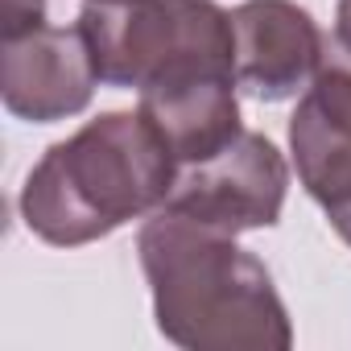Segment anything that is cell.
<instances>
[{"label": "cell", "mask_w": 351, "mask_h": 351, "mask_svg": "<svg viewBox=\"0 0 351 351\" xmlns=\"http://www.w3.org/2000/svg\"><path fill=\"white\" fill-rule=\"evenodd\" d=\"M157 330L186 351H289L293 322L261 256L178 211L136 232Z\"/></svg>", "instance_id": "1"}, {"label": "cell", "mask_w": 351, "mask_h": 351, "mask_svg": "<svg viewBox=\"0 0 351 351\" xmlns=\"http://www.w3.org/2000/svg\"><path fill=\"white\" fill-rule=\"evenodd\" d=\"M173 178L178 161L141 112H99L29 169L21 219L54 248L95 244L128 219L153 215Z\"/></svg>", "instance_id": "2"}, {"label": "cell", "mask_w": 351, "mask_h": 351, "mask_svg": "<svg viewBox=\"0 0 351 351\" xmlns=\"http://www.w3.org/2000/svg\"><path fill=\"white\" fill-rule=\"evenodd\" d=\"M79 29L108 87L145 91L199 66L236 71L232 13L215 0H83Z\"/></svg>", "instance_id": "3"}, {"label": "cell", "mask_w": 351, "mask_h": 351, "mask_svg": "<svg viewBox=\"0 0 351 351\" xmlns=\"http://www.w3.org/2000/svg\"><path fill=\"white\" fill-rule=\"evenodd\" d=\"M285 195H289V165L281 149L269 136L244 128L215 157L178 165L173 191L161 207L203 228L240 236V232L273 228L281 219Z\"/></svg>", "instance_id": "4"}, {"label": "cell", "mask_w": 351, "mask_h": 351, "mask_svg": "<svg viewBox=\"0 0 351 351\" xmlns=\"http://www.w3.org/2000/svg\"><path fill=\"white\" fill-rule=\"evenodd\" d=\"M99 87L91 46L75 25L38 21L0 34V99L25 124H58L87 112Z\"/></svg>", "instance_id": "5"}, {"label": "cell", "mask_w": 351, "mask_h": 351, "mask_svg": "<svg viewBox=\"0 0 351 351\" xmlns=\"http://www.w3.org/2000/svg\"><path fill=\"white\" fill-rule=\"evenodd\" d=\"M236 83L261 104L302 95L326 54V38L314 17L293 0H244L232 9Z\"/></svg>", "instance_id": "6"}, {"label": "cell", "mask_w": 351, "mask_h": 351, "mask_svg": "<svg viewBox=\"0 0 351 351\" xmlns=\"http://www.w3.org/2000/svg\"><path fill=\"white\" fill-rule=\"evenodd\" d=\"M289 153L298 182L322 211L351 195V54L330 38L314 83L289 116Z\"/></svg>", "instance_id": "7"}, {"label": "cell", "mask_w": 351, "mask_h": 351, "mask_svg": "<svg viewBox=\"0 0 351 351\" xmlns=\"http://www.w3.org/2000/svg\"><path fill=\"white\" fill-rule=\"evenodd\" d=\"M236 87L240 83L232 66H199L136 91L141 95L136 112L157 128L173 161L191 165L215 157L223 145H232L244 132Z\"/></svg>", "instance_id": "8"}, {"label": "cell", "mask_w": 351, "mask_h": 351, "mask_svg": "<svg viewBox=\"0 0 351 351\" xmlns=\"http://www.w3.org/2000/svg\"><path fill=\"white\" fill-rule=\"evenodd\" d=\"M330 42L351 54V0H339L335 5V34H330Z\"/></svg>", "instance_id": "9"}, {"label": "cell", "mask_w": 351, "mask_h": 351, "mask_svg": "<svg viewBox=\"0 0 351 351\" xmlns=\"http://www.w3.org/2000/svg\"><path fill=\"white\" fill-rule=\"evenodd\" d=\"M326 219H330V228L339 232V240L351 248V195H347L343 203H335V207L326 211Z\"/></svg>", "instance_id": "10"}]
</instances>
